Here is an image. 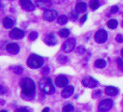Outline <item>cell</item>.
I'll return each mask as SVG.
<instances>
[{"label":"cell","mask_w":123,"mask_h":112,"mask_svg":"<svg viewBox=\"0 0 123 112\" xmlns=\"http://www.w3.org/2000/svg\"><path fill=\"white\" fill-rule=\"evenodd\" d=\"M89 5L92 11H95L97 9H98L99 7H100V3H99L98 0H91Z\"/></svg>","instance_id":"obj_21"},{"label":"cell","mask_w":123,"mask_h":112,"mask_svg":"<svg viewBox=\"0 0 123 112\" xmlns=\"http://www.w3.org/2000/svg\"><path fill=\"white\" fill-rule=\"evenodd\" d=\"M22 94L27 98H33L35 94V84L34 81L29 78L22 79L20 82Z\"/></svg>","instance_id":"obj_1"},{"label":"cell","mask_w":123,"mask_h":112,"mask_svg":"<svg viewBox=\"0 0 123 112\" xmlns=\"http://www.w3.org/2000/svg\"><path fill=\"white\" fill-rule=\"evenodd\" d=\"M94 65L98 68H104L106 66V62L104 59H98L94 62Z\"/></svg>","instance_id":"obj_20"},{"label":"cell","mask_w":123,"mask_h":112,"mask_svg":"<svg viewBox=\"0 0 123 112\" xmlns=\"http://www.w3.org/2000/svg\"><path fill=\"white\" fill-rule=\"evenodd\" d=\"M117 65L119 66V68L121 70V71L123 72V60L121 58L119 57V58L117 59Z\"/></svg>","instance_id":"obj_28"},{"label":"cell","mask_w":123,"mask_h":112,"mask_svg":"<svg viewBox=\"0 0 123 112\" xmlns=\"http://www.w3.org/2000/svg\"><path fill=\"white\" fill-rule=\"evenodd\" d=\"M74 89L73 87V86H67L65 87V89L63 90L62 93H61V96L64 99H68L69 98L70 96H71L74 93Z\"/></svg>","instance_id":"obj_15"},{"label":"cell","mask_w":123,"mask_h":112,"mask_svg":"<svg viewBox=\"0 0 123 112\" xmlns=\"http://www.w3.org/2000/svg\"><path fill=\"white\" fill-rule=\"evenodd\" d=\"M78 14H77L76 13H72L70 14V18H71L72 20H75L78 18Z\"/></svg>","instance_id":"obj_35"},{"label":"cell","mask_w":123,"mask_h":112,"mask_svg":"<svg viewBox=\"0 0 123 112\" xmlns=\"http://www.w3.org/2000/svg\"><path fill=\"white\" fill-rule=\"evenodd\" d=\"M20 3L22 9L26 11H33L35 9V5L30 0H20Z\"/></svg>","instance_id":"obj_11"},{"label":"cell","mask_w":123,"mask_h":112,"mask_svg":"<svg viewBox=\"0 0 123 112\" xmlns=\"http://www.w3.org/2000/svg\"><path fill=\"white\" fill-rule=\"evenodd\" d=\"M0 112H7V111H6L5 110H1Z\"/></svg>","instance_id":"obj_38"},{"label":"cell","mask_w":123,"mask_h":112,"mask_svg":"<svg viewBox=\"0 0 123 112\" xmlns=\"http://www.w3.org/2000/svg\"><path fill=\"white\" fill-rule=\"evenodd\" d=\"M13 71L17 74H22L23 72V68L21 66H15L13 68Z\"/></svg>","instance_id":"obj_27"},{"label":"cell","mask_w":123,"mask_h":112,"mask_svg":"<svg viewBox=\"0 0 123 112\" xmlns=\"http://www.w3.org/2000/svg\"><path fill=\"white\" fill-rule=\"evenodd\" d=\"M44 42L48 46H54L57 43V38L54 34L50 33L45 37Z\"/></svg>","instance_id":"obj_14"},{"label":"cell","mask_w":123,"mask_h":112,"mask_svg":"<svg viewBox=\"0 0 123 112\" xmlns=\"http://www.w3.org/2000/svg\"><path fill=\"white\" fill-rule=\"evenodd\" d=\"M38 33H37V32L33 31L31 32V33H30V34H29V40L33 41V40H36L37 38H38Z\"/></svg>","instance_id":"obj_26"},{"label":"cell","mask_w":123,"mask_h":112,"mask_svg":"<svg viewBox=\"0 0 123 112\" xmlns=\"http://www.w3.org/2000/svg\"><path fill=\"white\" fill-rule=\"evenodd\" d=\"M57 11L54 9H48L44 12L43 14V18L48 22H53L57 16Z\"/></svg>","instance_id":"obj_8"},{"label":"cell","mask_w":123,"mask_h":112,"mask_svg":"<svg viewBox=\"0 0 123 112\" xmlns=\"http://www.w3.org/2000/svg\"><path fill=\"white\" fill-rule=\"evenodd\" d=\"M87 14H85V15H83V16L81 17V20H80L81 24H84L85 21L87 20Z\"/></svg>","instance_id":"obj_34"},{"label":"cell","mask_w":123,"mask_h":112,"mask_svg":"<svg viewBox=\"0 0 123 112\" xmlns=\"http://www.w3.org/2000/svg\"><path fill=\"white\" fill-rule=\"evenodd\" d=\"M24 35L25 33L23 30L19 28H16V27L12 29L9 33L10 38H11L12 39H16V40L22 38L24 37Z\"/></svg>","instance_id":"obj_9"},{"label":"cell","mask_w":123,"mask_h":112,"mask_svg":"<svg viewBox=\"0 0 123 112\" xmlns=\"http://www.w3.org/2000/svg\"><path fill=\"white\" fill-rule=\"evenodd\" d=\"M5 92H6L5 88L3 85H0V95H1V94H3Z\"/></svg>","instance_id":"obj_36"},{"label":"cell","mask_w":123,"mask_h":112,"mask_svg":"<svg viewBox=\"0 0 123 112\" xmlns=\"http://www.w3.org/2000/svg\"><path fill=\"white\" fill-rule=\"evenodd\" d=\"M15 112H29L28 110L25 108H18Z\"/></svg>","instance_id":"obj_33"},{"label":"cell","mask_w":123,"mask_h":112,"mask_svg":"<svg viewBox=\"0 0 123 112\" xmlns=\"http://www.w3.org/2000/svg\"><path fill=\"white\" fill-rule=\"evenodd\" d=\"M77 52L80 54H84V53L85 52V47L83 46H78V48H77Z\"/></svg>","instance_id":"obj_29"},{"label":"cell","mask_w":123,"mask_h":112,"mask_svg":"<svg viewBox=\"0 0 123 112\" xmlns=\"http://www.w3.org/2000/svg\"><path fill=\"white\" fill-rule=\"evenodd\" d=\"M42 74H44V75H45V74H47L49 73V68L48 67H46L45 68H44L43 70H42Z\"/></svg>","instance_id":"obj_32"},{"label":"cell","mask_w":123,"mask_h":112,"mask_svg":"<svg viewBox=\"0 0 123 112\" xmlns=\"http://www.w3.org/2000/svg\"><path fill=\"white\" fill-rule=\"evenodd\" d=\"M105 93L108 96H114L119 94V91L115 87H113V86H107V87L105 88Z\"/></svg>","instance_id":"obj_16"},{"label":"cell","mask_w":123,"mask_h":112,"mask_svg":"<svg viewBox=\"0 0 123 112\" xmlns=\"http://www.w3.org/2000/svg\"><path fill=\"white\" fill-rule=\"evenodd\" d=\"M6 50L9 53L13 55L17 54L20 52V46H18V44L16 43H9L6 46Z\"/></svg>","instance_id":"obj_13"},{"label":"cell","mask_w":123,"mask_h":112,"mask_svg":"<svg viewBox=\"0 0 123 112\" xmlns=\"http://www.w3.org/2000/svg\"><path fill=\"white\" fill-rule=\"evenodd\" d=\"M107 38H108V34H107V32L104 29L98 30L94 35V39L96 43L99 44L105 43L107 40Z\"/></svg>","instance_id":"obj_7"},{"label":"cell","mask_w":123,"mask_h":112,"mask_svg":"<svg viewBox=\"0 0 123 112\" xmlns=\"http://www.w3.org/2000/svg\"><path fill=\"white\" fill-rule=\"evenodd\" d=\"M76 40L75 38H69L63 43V47H62L63 51L65 53H70V52H71L72 51L74 50L75 46H76Z\"/></svg>","instance_id":"obj_4"},{"label":"cell","mask_w":123,"mask_h":112,"mask_svg":"<svg viewBox=\"0 0 123 112\" xmlns=\"http://www.w3.org/2000/svg\"><path fill=\"white\" fill-rule=\"evenodd\" d=\"M113 106V101L111 99H105L100 103L98 109L100 112H107L111 109Z\"/></svg>","instance_id":"obj_5"},{"label":"cell","mask_w":123,"mask_h":112,"mask_svg":"<svg viewBox=\"0 0 123 112\" xmlns=\"http://www.w3.org/2000/svg\"><path fill=\"white\" fill-rule=\"evenodd\" d=\"M1 8H2V4H1V3H0V9H1Z\"/></svg>","instance_id":"obj_40"},{"label":"cell","mask_w":123,"mask_h":112,"mask_svg":"<svg viewBox=\"0 0 123 112\" xmlns=\"http://www.w3.org/2000/svg\"><path fill=\"white\" fill-rule=\"evenodd\" d=\"M27 64L29 67L33 69H37L41 67L44 64V59L41 56L37 54H31L27 61Z\"/></svg>","instance_id":"obj_3"},{"label":"cell","mask_w":123,"mask_h":112,"mask_svg":"<svg viewBox=\"0 0 123 112\" xmlns=\"http://www.w3.org/2000/svg\"><path fill=\"white\" fill-rule=\"evenodd\" d=\"M59 35L62 38H67L70 35V31L68 29H61L59 31Z\"/></svg>","instance_id":"obj_23"},{"label":"cell","mask_w":123,"mask_h":112,"mask_svg":"<svg viewBox=\"0 0 123 112\" xmlns=\"http://www.w3.org/2000/svg\"><path fill=\"white\" fill-rule=\"evenodd\" d=\"M74 110V107L73 105H72L70 104H68L63 107V112H71Z\"/></svg>","instance_id":"obj_25"},{"label":"cell","mask_w":123,"mask_h":112,"mask_svg":"<svg viewBox=\"0 0 123 112\" xmlns=\"http://www.w3.org/2000/svg\"><path fill=\"white\" fill-rule=\"evenodd\" d=\"M3 25L4 26L5 28L6 29H11L12 27H13L14 25V22L12 20V18H11L10 17H5L3 19Z\"/></svg>","instance_id":"obj_18"},{"label":"cell","mask_w":123,"mask_h":112,"mask_svg":"<svg viewBox=\"0 0 123 112\" xmlns=\"http://www.w3.org/2000/svg\"><path fill=\"white\" fill-rule=\"evenodd\" d=\"M87 9V5L84 2H79L76 5V11L78 14L85 12Z\"/></svg>","instance_id":"obj_17"},{"label":"cell","mask_w":123,"mask_h":112,"mask_svg":"<svg viewBox=\"0 0 123 112\" xmlns=\"http://www.w3.org/2000/svg\"><path fill=\"white\" fill-rule=\"evenodd\" d=\"M121 25H122V27H123V21L122 22V24H121Z\"/></svg>","instance_id":"obj_41"},{"label":"cell","mask_w":123,"mask_h":112,"mask_svg":"<svg viewBox=\"0 0 123 112\" xmlns=\"http://www.w3.org/2000/svg\"><path fill=\"white\" fill-rule=\"evenodd\" d=\"M39 87L44 93L46 94H52L55 92V88L52 83L51 78L44 77L39 81Z\"/></svg>","instance_id":"obj_2"},{"label":"cell","mask_w":123,"mask_h":112,"mask_svg":"<svg viewBox=\"0 0 123 112\" xmlns=\"http://www.w3.org/2000/svg\"><path fill=\"white\" fill-rule=\"evenodd\" d=\"M81 83L85 87L90 89L95 88L98 84V81L93 78L91 76H85L83 78Z\"/></svg>","instance_id":"obj_6"},{"label":"cell","mask_w":123,"mask_h":112,"mask_svg":"<svg viewBox=\"0 0 123 112\" xmlns=\"http://www.w3.org/2000/svg\"><path fill=\"white\" fill-rule=\"evenodd\" d=\"M118 11H119V7H117V5H114L111 8V13L115 14Z\"/></svg>","instance_id":"obj_31"},{"label":"cell","mask_w":123,"mask_h":112,"mask_svg":"<svg viewBox=\"0 0 123 112\" xmlns=\"http://www.w3.org/2000/svg\"><path fill=\"white\" fill-rule=\"evenodd\" d=\"M118 21L115 19H111V20H109L107 23V27H109L111 29H115L117 28V27L118 26Z\"/></svg>","instance_id":"obj_19"},{"label":"cell","mask_w":123,"mask_h":112,"mask_svg":"<svg viewBox=\"0 0 123 112\" xmlns=\"http://www.w3.org/2000/svg\"><path fill=\"white\" fill-rule=\"evenodd\" d=\"M36 4L38 8L46 11L50 8L52 3L50 0H37Z\"/></svg>","instance_id":"obj_12"},{"label":"cell","mask_w":123,"mask_h":112,"mask_svg":"<svg viewBox=\"0 0 123 112\" xmlns=\"http://www.w3.org/2000/svg\"><path fill=\"white\" fill-rule=\"evenodd\" d=\"M68 83V80L65 75H59L55 79L56 85L59 88L67 87Z\"/></svg>","instance_id":"obj_10"},{"label":"cell","mask_w":123,"mask_h":112,"mask_svg":"<svg viewBox=\"0 0 123 112\" xmlns=\"http://www.w3.org/2000/svg\"><path fill=\"white\" fill-rule=\"evenodd\" d=\"M116 40L119 43H123V35L122 34H118L115 37Z\"/></svg>","instance_id":"obj_30"},{"label":"cell","mask_w":123,"mask_h":112,"mask_svg":"<svg viewBox=\"0 0 123 112\" xmlns=\"http://www.w3.org/2000/svg\"><path fill=\"white\" fill-rule=\"evenodd\" d=\"M121 56L123 57V48L121 50Z\"/></svg>","instance_id":"obj_39"},{"label":"cell","mask_w":123,"mask_h":112,"mask_svg":"<svg viewBox=\"0 0 123 112\" xmlns=\"http://www.w3.org/2000/svg\"><path fill=\"white\" fill-rule=\"evenodd\" d=\"M49 112V108L48 107H46V108H44L42 111V112Z\"/></svg>","instance_id":"obj_37"},{"label":"cell","mask_w":123,"mask_h":112,"mask_svg":"<svg viewBox=\"0 0 123 112\" xmlns=\"http://www.w3.org/2000/svg\"><path fill=\"white\" fill-rule=\"evenodd\" d=\"M57 60L61 64H66L68 62L69 59L67 56H65V55H60V56H59Z\"/></svg>","instance_id":"obj_22"},{"label":"cell","mask_w":123,"mask_h":112,"mask_svg":"<svg viewBox=\"0 0 123 112\" xmlns=\"http://www.w3.org/2000/svg\"><path fill=\"white\" fill-rule=\"evenodd\" d=\"M68 22V17L66 15H61L57 18V22H58L59 24L63 25L66 24Z\"/></svg>","instance_id":"obj_24"}]
</instances>
